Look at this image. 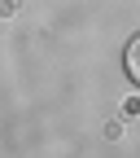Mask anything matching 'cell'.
<instances>
[{"label": "cell", "mask_w": 140, "mask_h": 158, "mask_svg": "<svg viewBox=\"0 0 140 158\" xmlns=\"http://www.w3.org/2000/svg\"><path fill=\"white\" fill-rule=\"evenodd\" d=\"M123 66H127V75L136 79V84H140V35L127 44V53H123Z\"/></svg>", "instance_id": "obj_1"}]
</instances>
